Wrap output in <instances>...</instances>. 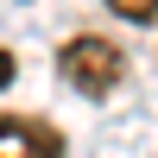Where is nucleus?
<instances>
[{"mask_svg":"<svg viewBox=\"0 0 158 158\" xmlns=\"http://www.w3.org/2000/svg\"><path fill=\"white\" fill-rule=\"evenodd\" d=\"M57 76L76 89V95L101 101V95H114V89H120V76H127V51L114 44V38H101V32H76V38H63V51H57Z\"/></svg>","mask_w":158,"mask_h":158,"instance_id":"nucleus-1","label":"nucleus"},{"mask_svg":"<svg viewBox=\"0 0 158 158\" xmlns=\"http://www.w3.org/2000/svg\"><path fill=\"white\" fill-rule=\"evenodd\" d=\"M0 158H63V133L38 114H0Z\"/></svg>","mask_w":158,"mask_h":158,"instance_id":"nucleus-2","label":"nucleus"},{"mask_svg":"<svg viewBox=\"0 0 158 158\" xmlns=\"http://www.w3.org/2000/svg\"><path fill=\"white\" fill-rule=\"evenodd\" d=\"M114 13L133 19V25H152V19H158V0H114Z\"/></svg>","mask_w":158,"mask_h":158,"instance_id":"nucleus-3","label":"nucleus"},{"mask_svg":"<svg viewBox=\"0 0 158 158\" xmlns=\"http://www.w3.org/2000/svg\"><path fill=\"white\" fill-rule=\"evenodd\" d=\"M13 76H19V57H13L6 44H0V89H13Z\"/></svg>","mask_w":158,"mask_h":158,"instance_id":"nucleus-4","label":"nucleus"}]
</instances>
